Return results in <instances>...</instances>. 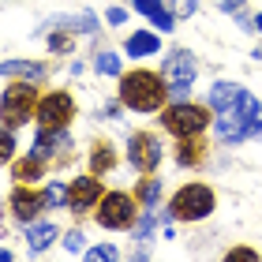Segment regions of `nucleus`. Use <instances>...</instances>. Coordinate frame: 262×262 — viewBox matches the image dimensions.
<instances>
[{"mask_svg":"<svg viewBox=\"0 0 262 262\" xmlns=\"http://www.w3.org/2000/svg\"><path fill=\"white\" fill-rule=\"evenodd\" d=\"M98 199H101V184H98V172H90V176H79V180L71 184V191H68V206L75 210V213H86Z\"/></svg>","mask_w":262,"mask_h":262,"instance_id":"1a4fd4ad","label":"nucleus"},{"mask_svg":"<svg viewBox=\"0 0 262 262\" xmlns=\"http://www.w3.org/2000/svg\"><path fill=\"white\" fill-rule=\"evenodd\" d=\"M0 154H4V158L15 154V139H11V127H8V124H4V146H0Z\"/></svg>","mask_w":262,"mask_h":262,"instance_id":"c756f323","label":"nucleus"},{"mask_svg":"<svg viewBox=\"0 0 262 262\" xmlns=\"http://www.w3.org/2000/svg\"><path fill=\"white\" fill-rule=\"evenodd\" d=\"M213 210V191L206 184H187V187H180L176 191V199H172V206H169V213L176 221H199V217H206V213Z\"/></svg>","mask_w":262,"mask_h":262,"instance_id":"f03ea898","label":"nucleus"},{"mask_svg":"<svg viewBox=\"0 0 262 262\" xmlns=\"http://www.w3.org/2000/svg\"><path fill=\"white\" fill-rule=\"evenodd\" d=\"M90 258H98V262H105V258H116V247H109V244H105V247H94V251H90Z\"/></svg>","mask_w":262,"mask_h":262,"instance_id":"c85d7f7f","label":"nucleus"},{"mask_svg":"<svg viewBox=\"0 0 262 262\" xmlns=\"http://www.w3.org/2000/svg\"><path fill=\"white\" fill-rule=\"evenodd\" d=\"M131 217H135V202H131V195H105L101 206H98V221L105 225V229H124V225H131Z\"/></svg>","mask_w":262,"mask_h":262,"instance_id":"423d86ee","label":"nucleus"},{"mask_svg":"<svg viewBox=\"0 0 262 262\" xmlns=\"http://www.w3.org/2000/svg\"><path fill=\"white\" fill-rule=\"evenodd\" d=\"M4 75H23V79H30V82H38L45 79V68L41 64H23V60H4Z\"/></svg>","mask_w":262,"mask_h":262,"instance_id":"4468645a","label":"nucleus"},{"mask_svg":"<svg viewBox=\"0 0 262 262\" xmlns=\"http://www.w3.org/2000/svg\"><path fill=\"white\" fill-rule=\"evenodd\" d=\"M135 11H142V15H154V11H161V0H135Z\"/></svg>","mask_w":262,"mask_h":262,"instance_id":"393cba45","label":"nucleus"},{"mask_svg":"<svg viewBox=\"0 0 262 262\" xmlns=\"http://www.w3.org/2000/svg\"><path fill=\"white\" fill-rule=\"evenodd\" d=\"M236 98H240V86H232V82H217V86L210 90V109L229 113V109H236Z\"/></svg>","mask_w":262,"mask_h":262,"instance_id":"ddd939ff","label":"nucleus"},{"mask_svg":"<svg viewBox=\"0 0 262 262\" xmlns=\"http://www.w3.org/2000/svg\"><path fill=\"white\" fill-rule=\"evenodd\" d=\"M154 27H158V30H172V15H169V11H154Z\"/></svg>","mask_w":262,"mask_h":262,"instance_id":"b1692460","label":"nucleus"},{"mask_svg":"<svg viewBox=\"0 0 262 262\" xmlns=\"http://www.w3.org/2000/svg\"><path fill=\"white\" fill-rule=\"evenodd\" d=\"M127 158L139 172H154V165L161 161V142L154 135H131V146H127Z\"/></svg>","mask_w":262,"mask_h":262,"instance_id":"6e6552de","label":"nucleus"},{"mask_svg":"<svg viewBox=\"0 0 262 262\" xmlns=\"http://www.w3.org/2000/svg\"><path fill=\"white\" fill-rule=\"evenodd\" d=\"M49 45H53V49H60V53H68L71 49V38H68V34H53Z\"/></svg>","mask_w":262,"mask_h":262,"instance_id":"cd10ccee","label":"nucleus"},{"mask_svg":"<svg viewBox=\"0 0 262 262\" xmlns=\"http://www.w3.org/2000/svg\"><path fill=\"white\" fill-rule=\"evenodd\" d=\"M199 158H202L199 142H184V146L176 150V165H199Z\"/></svg>","mask_w":262,"mask_h":262,"instance_id":"6ab92c4d","label":"nucleus"},{"mask_svg":"<svg viewBox=\"0 0 262 262\" xmlns=\"http://www.w3.org/2000/svg\"><path fill=\"white\" fill-rule=\"evenodd\" d=\"M27 236H30V247H34V251H45V247L56 240V225H30Z\"/></svg>","mask_w":262,"mask_h":262,"instance_id":"dca6fc26","label":"nucleus"},{"mask_svg":"<svg viewBox=\"0 0 262 262\" xmlns=\"http://www.w3.org/2000/svg\"><path fill=\"white\" fill-rule=\"evenodd\" d=\"M225 8H229V11H240V8H244V0H225Z\"/></svg>","mask_w":262,"mask_h":262,"instance_id":"473e14b6","label":"nucleus"},{"mask_svg":"<svg viewBox=\"0 0 262 262\" xmlns=\"http://www.w3.org/2000/svg\"><path fill=\"white\" fill-rule=\"evenodd\" d=\"M109 165H113V150H109V146H98V154H94V161H90V172L101 176Z\"/></svg>","mask_w":262,"mask_h":262,"instance_id":"412c9836","label":"nucleus"},{"mask_svg":"<svg viewBox=\"0 0 262 262\" xmlns=\"http://www.w3.org/2000/svg\"><path fill=\"white\" fill-rule=\"evenodd\" d=\"M98 71H101V75H116V71H120V60H116L113 53H101L98 56Z\"/></svg>","mask_w":262,"mask_h":262,"instance_id":"5701e85b","label":"nucleus"},{"mask_svg":"<svg viewBox=\"0 0 262 262\" xmlns=\"http://www.w3.org/2000/svg\"><path fill=\"white\" fill-rule=\"evenodd\" d=\"M158 38L154 34H131V41H127V53L131 56H150V53H158Z\"/></svg>","mask_w":262,"mask_h":262,"instance_id":"2eb2a0df","label":"nucleus"},{"mask_svg":"<svg viewBox=\"0 0 262 262\" xmlns=\"http://www.w3.org/2000/svg\"><path fill=\"white\" fill-rule=\"evenodd\" d=\"M255 30H262V11H258V15H255Z\"/></svg>","mask_w":262,"mask_h":262,"instance_id":"72a5a7b5","label":"nucleus"},{"mask_svg":"<svg viewBox=\"0 0 262 262\" xmlns=\"http://www.w3.org/2000/svg\"><path fill=\"white\" fill-rule=\"evenodd\" d=\"M34 109V86H8L4 90V98H0V113H4V124L8 127H15L27 120V113Z\"/></svg>","mask_w":262,"mask_h":262,"instance_id":"39448f33","label":"nucleus"},{"mask_svg":"<svg viewBox=\"0 0 262 262\" xmlns=\"http://www.w3.org/2000/svg\"><path fill=\"white\" fill-rule=\"evenodd\" d=\"M165 75H169V98L172 101H184L187 90H191V79H195V56L180 49L169 56V64H165Z\"/></svg>","mask_w":262,"mask_h":262,"instance_id":"20e7f679","label":"nucleus"},{"mask_svg":"<svg viewBox=\"0 0 262 262\" xmlns=\"http://www.w3.org/2000/svg\"><path fill=\"white\" fill-rule=\"evenodd\" d=\"M165 127L172 131L176 139H195L202 127H206V109H199V105H184L176 101L169 113H165Z\"/></svg>","mask_w":262,"mask_h":262,"instance_id":"7ed1b4c3","label":"nucleus"},{"mask_svg":"<svg viewBox=\"0 0 262 262\" xmlns=\"http://www.w3.org/2000/svg\"><path fill=\"white\" fill-rule=\"evenodd\" d=\"M105 19H109L113 27H120V23L127 19V11H124V8H109V15H105Z\"/></svg>","mask_w":262,"mask_h":262,"instance_id":"2f4dec72","label":"nucleus"},{"mask_svg":"<svg viewBox=\"0 0 262 262\" xmlns=\"http://www.w3.org/2000/svg\"><path fill=\"white\" fill-rule=\"evenodd\" d=\"M71 116H75V101H71L68 94H49V98H41V105H38L41 127H68Z\"/></svg>","mask_w":262,"mask_h":262,"instance_id":"0eeeda50","label":"nucleus"},{"mask_svg":"<svg viewBox=\"0 0 262 262\" xmlns=\"http://www.w3.org/2000/svg\"><path fill=\"white\" fill-rule=\"evenodd\" d=\"M68 191H71V187H64V184H49V187H45V206H60V202H68Z\"/></svg>","mask_w":262,"mask_h":262,"instance_id":"aec40b11","label":"nucleus"},{"mask_svg":"<svg viewBox=\"0 0 262 262\" xmlns=\"http://www.w3.org/2000/svg\"><path fill=\"white\" fill-rule=\"evenodd\" d=\"M41 206H45V195H34V191H27V187H19V191L11 195V210H15L19 221H34Z\"/></svg>","mask_w":262,"mask_h":262,"instance_id":"9b49d317","label":"nucleus"},{"mask_svg":"<svg viewBox=\"0 0 262 262\" xmlns=\"http://www.w3.org/2000/svg\"><path fill=\"white\" fill-rule=\"evenodd\" d=\"M158 191H161V184L154 180V176H146V180H139V199L146 202V206H154V202H158Z\"/></svg>","mask_w":262,"mask_h":262,"instance_id":"a211bd4d","label":"nucleus"},{"mask_svg":"<svg viewBox=\"0 0 262 262\" xmlns=\"http://www.w3.org/2000/svg\"><path fill=\"white\" fill-rule=\"evenodd\" d=\"M60 146H68V135H64V127H41V135L34 139V158H53Z\"/></svg>","mask_w":262,"mask_h":262,"instance_id":"f8f14e48","label":"nucleus"},{"mask_svg":"<svg viewBox=\"0 0 262 262\" xmlns=\"http://www.w3.org/2000/svg\"><path fill=\"white\" fill-rule=\"evenodd\" d=\"M255 131H262V124H251L247 116H240L236 109H229L217 120V139L221 142H240V139H247V135H255Z\"/></svg>","mask_w":262,"mask_h":262,"instance_id":"9d476101","label":"nucleus"},{"mask_svg":"<svg viewBox=\"0 0 262 262\" xmlns=\"http://www.w3.org/2000/svg\"><path fill=\"white\" fill-rule=\"evenodd\" d=\"M15 176H19V180H23V184H30V180H38V176H41V158H30V161H19V165H15Z\"/></svg>","mask_w":262,"mask_h":262,"instance_id":"f3484780","label":"nucleus"},{"mask_svg":"<svg viewBox=\"0 0 262 262\" xmlns=\"http://www.w3.org/2000/svg\"><path fill=\"white\" fill-rule=\"evenodd\" d=\"M154 225H158V210L146 206V217H142V221H139V229H135V232H139V240H146V236L154 232Z\"/></svg>","mask_w":262,"mask_h":262,"instance_id":"4be33fe9","label":"nucleus"},{"mask_svg":"<svg viewBox=\"0 0 262 262\" xmlns=\"http://www.w3.org/2000/svg\"><path fill=\"white\" fill-rule=\"evenodd\" d=\"M195 11V0H172V15H191Z\"/></svg>","mask_w":262,"mask_h":262,"instance_id":"a878e982","label":"nucleus"},{"mask_svg":"<svg viewBox=\"0 0 262 262\" xmlns=\"http://www.w3.org/2000/svg\"><path fill=\"white\" fill-rule=\"evenodd\" d=\"M165 94H169V86H165L154 71H131V75H124V82H120V98H124L127 109H135V113L161 109Z\"/></svg>","mask_w":262,"mask_h":262,"instance_id":"f257e3e1","label":"nucleus"},{"mask_svg":"<svg viewBox=\"0 0 262 262\" xmlns=\"http://www.w3.org/2000/svg\"><path fill=\"white\" fill-rule=\"evenodd\" d=\"M229 258H232V262H236V258H244V262H255L258 255H255V251H247V247H236V251H229Z\"/></svg>","mask_w":262,"mask_h":262,"instance_id":"7c9ffc66","label":"nucleus"},{"mask_svg":"<svg viewBox=\"0 0 262 262\" xmlns=\"http://www.w3.org/2000/svg\"><path fill=\"white\" fill-rule=\"evenodd\" d=\"M64 244H68V251H75V255H79V251H82V232H68V236H64Z\"/></svg>","mask_w":262,"mask_h":262,"instance_id":"bb28decb","label":"nucleus"}]
</instances>
